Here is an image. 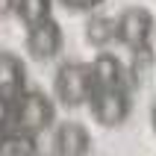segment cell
Returning a JSON list of instances; mask_svg holds the SVG:
<instances>
[{
    "label": "cell",
    "instance_id": "cell-13",
    "mask_svg": "<svg viewBox=\"0 0 156 156\" xmlns=\"http://www.w3.org/2000/svg\"><path fill=\"white\" fill-rule=\"evenodd\" d=\"M9 112H12V100L0 94V133H6L9 127Z\"/></svg>",
    "mask_w": 156,
    "mask_h": 156
},
{
    "label": "cell",
    "instance_id": "cell-8",
    "mask_svg": "<svg viewBox=\"0 0 156 156\" xmlns=\"http://www.w3.org/2000/svg\"><path fill=\"white\" fill-rule=\"evenodd\" d=\"M91 77H94V88H109V86H127V68L124 62L109 50H100L91 59Z\"/></svg>",
    "mask_w": 156,
    "mask_h": 156
},
{
    "label": "cell",
    "instance_id": "cell-4",
    "mask_svg": "<svg viewBox=\"0 0 156 156\" xmlns=\"http://www.w3.org/2000/svg\"><path fill=\"white\" fill-rule=\"evenodd\" d=\"M88 112L100 127H121L130 118V86L94 88L88 100Z\"/></svg>",
    "mask_w": 156,
    "mask_h": 156
},
{
    "label": "cell",
    "instance_id": "cell-9",
    "mask_svg": "<svg viewBox=\"0 0 156 156\" xmlns=\"http://www.w3.org/2000/svg\"><path fill=\"white\" fill-rule=\"evenodd\" d=\"M115 41V18L109 15H91L86 24V44L94 50H106V44Z\"/></svg>",
    "mask_w": 156,
    "mask_h": 156
},
{
    "label": "cell",
    "instance_id": "cell-14",
    "mask_svg": "<svg viewBox=\"0 0 156 156\" xmlns=\"http://www.w3.org/2000/svg\"><path fill=\"white\" fill-rule=\"evenodd\" d=\"M15 9V0H0V15H9Z\"/></svg>",
    "mask_w": 156,
    "mask_h": 156
},
{
    "label": "cell",
    "instance_id": "cell-2",
    "mask_svg": "<svg viewBox=\"0 0 156 156\" xmlns=\"http://www.w3.org/2000/svg\"><path fill=\"white\" fill-rule=\"evenodd\" d=\"M91 94H94L91 62L65 59L53 74V97H56V103L77 109V106H88Z\"/></svg>",
    "mask_w": 156,
    "mask_h": 156
},
{
    "label": "cell",
    "instance_id": "cell-5",
    "mask_svg": "<svg viewBox=\"0 0 156 156\" xmlns=\"http://www.w3.org/2000/svg\"><path fill=\"white\" fill-rule=\"evenodd\" d=\"M62 44H65V35H62V27L56 18H47L41 24H35L27 30V53L33 59L44 62V59H53L62 53Z\"/></svg>",
    "mask_w": 156,
    "mask_h": 156
},
{
    "label": "cell",
    "instance_id": "cell-11",
    "mask_svg": "<svg viewBox=\"0 0 156 156\" xmlns=\"http://www.w3.org/2000/svg\"><path fill=\"white\" fill-rule=\"evenodd\" d=\"M0 156H35V136L24 133H0Z\"/></svg>",
    "mask_w": 156,
    "mask_h": 156
},
{
    "label": "cell",
    "instance_id": "cell-1",
    "mask_svg": "<svg viewBox=\"0 0 156 156\" xmlns=\"http://www.w3.org/2000/svg\"><path fill=\"white\" fill-rule=\"evenodd\" d=\"M56 121V97L44 94L38 88H27L24 94L12 100V112H9V127L12 133H24V136H38Z\"/></svg>",
    "mask_w": 156,
    "mask_h": 156
},
{
    "label": "cell",
    "instance_id": "cell-15",
    "mask_svg": "<svg viewBox=\"0 0 156 156\" xmlns=\"http://www.w3.org/2000/svg\"><path fill=\"white\" fill-rule=\"evenodd\" d=\"M150 127H153V133H156V100H153V109H150Z\"/></svg>",
    "mask_w": 156,
    "mask_h": 156
},
{
    "label": "cell",
    "instance_id": "cell-10",
    "mask_svg": "<svg viewBox=\"0 0 156 156\" xmlns=\"http://www.w3.org/2000/svg\"><path fill=\"white\" fill-rule=\"evenodd\" d=\"M50 6H53V0H15L12 15L30 30V27H35V24H41V21L50 18Z\"/></svg>",
    "mask_w": 156,
    "mask_h": 156
},
{
    "label": "cell",
    "instance_id": "cell-7",
    "mask_svg": "<svg viewBox=\"0 0 156 156\" xmlns=\"http://www.w3.org/2000/svg\"><path fill=\"white\" fill-rule=\"evenodd\" d=\"M27 68L24 62L18 59L15 53L9 50H0V94L9 97V100H15L18 94H24L27 91Z\"/></svg>",
    "mask_w": 156,
    "mask_h": 156
},
{
    "label": "cell",
    "instance_id": "cell-3",
    "mask_svg": "<svg viewBox=\"0 0 156 156\" xmlns=\"http://www.w3.org/2000/svg\"><path fill=\"white\" fill-rule=\"evenodd\" d=\"M153 30H156V18L144 6H127L121 15L115 18V41L124 44L127 50L147 47Z\"/></svg>",
    "mask_w": 156,
    "mask_h": 156
},
{
    "label": "cell",
    "instance_id": "cell-6",
    "mask_svg": "<svg viewBox=\"0 0 156 156\" xmlns=\"http://www.w3.org/2000/svg\"><path fill=\"white\" fill-rule=\"evenodd\" d=\"M53 150L56 156H88L91 133L80 121H62L53 133Z\"/></svg>",
    "mask_w": 156,
    "mask_h": 156
},
{
    "label": "cell",
    "instance_id": "cell-12",
    "mask_svg": "<svg viewBox=\"0 0 156 156\" xmlns=\"http://www.w3.org/2000/svg\"><path fill=\"white\" fill-rule=\"evenodd\" d=\"M65 9H74V12H91V9H97L103 0H59Z\"/></svg>",
    "mask_w": 156,
    "mask_h": 156
}]
</instances>
